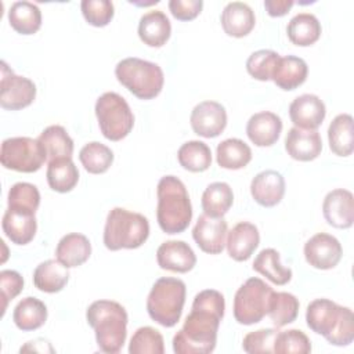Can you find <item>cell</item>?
<instances>
[{"mask_svg": "<svg viewBox=\"0 0 354 354\" xmlns=\"http://www.w3.org/2000/svg\"><path fill=\"white\" fill-rule=\"evenodd\" d=\"M224 296L214 289L201 290L192 301L191 313L173 337L176 354H209L217 343V332L224 317Z\"/></svg>", "mask_w": 354, "mask_h": 354, "instance_id": "6da1fadb", "label": "cell"}, {"mask_svg": "<svg viewBox=\"0 0 354 354\" xmlns=\"http://www.w3.org/2000/svg\"><path fill=\"white\" fill-rule=\"evenodd\" d=\"M307 326L333 346H348L354 340V314L351 308L329 299H315L306 310Z\"/></svg>", "mask_w": 354, "mask_h": 354, "instance_id": "7a4b0ae2", "label": "cell"}, {"mask_svg": "<svg viewBox=\"0 0 354 354\" xmlns=\"http://www.w3.org/2000/svg\"><path fill=\"white\" fill-rule=\"evenodd\" d=\"M156 220L166 234L185 231L192 218V206L184 183L176 176H165L156 187Z\"/></svg>", "mask_w": 354, "mask_h": 354, "instance_id": "3957f363", "label": "cell"}, {"mask_svg": "<svg viewBox=\"0 0 354 354\" xmlns=\"http://www.w3.org/2000/svg\"><path fill=\"white\" fill-rule=\"evenodd\" d=\"M86 319L94 329L95 342L101 351L119 353L127 336L126 308L113 300H95L87 311Z\"/></svg>", "mask_w": 354, "mask_h": 354, "instance_id": "277c9868", "label": "cell"}, {"mask_svg": "<svg viewBox=\"0 0 354 354\" xmlns=\"http://www.w3.org/2000/svg\"><path fill=\"white\" fill-rule=\"evenodd\" d=\"M149 236V223L141 213L124 207L109 210L104 227V245L115 252L120 249H137Z\"/></svg>", "mask_w": 354, "mask_h": 354, "instance_id": "5b68a950", "label": "cell"}, {"mask_svg": "<svg viewBox=\"0 0 354 354\" xmlns=\"http://www.w3.org/2000/svg\"><path fill=\"white\" fill-rule=\"evenodd\" d=\"M187 288L178 278L163 277L155 281L148 297V315L165 328L174 326L183 314Z\"/></svg>", "mask_w": 354, "mask_h": 354, "instance_id": "8992f818", "label": "cell"}, {"mask_svg": "<svg viewBox=\"0 0 354 354\" xmlns=\"http://www.w3.org/2000/svg\"><path fill=\"white\" fill-rule=\"evenodd\" d=\"M118 82L140 100H152L163 88L165 76L162 68L151 61L129 57L115 66Z\"/></svg>", "mask_w": 354, "mask_h": 354, "instance_id": "52a82bcc", "label": "cell"}, {"mask_svg": "<svg viewBox=\"0 0 354 354\" xmlns=\"http://www.w3.org/2000/svg\"><path fill=\"white\" fill-rule=\"evenodd\" d=\"M95 116L102 136L109 141H120L134 126V115L127 101L115 91H106L97 98Z\"/></svg>", "mask_w": 354, "mask_h": 354, "instance_id": "ba28073f", "label": "cell"}, {"mask_svg": "<svg viewBox=\"0 0 354 354\" xmlns=\"http://www.w3.org/2000/svg\"><path fill=\"white\" fill-rule=\"evenodd\" d=\"M272 288L263 279L253 277L246 279L234 297V318L241 325L260 322L268 313Z\"/></svg>", "mask_w": 354, "mask_h": 354, "instance_id": "9c48e42d", "label": "cell"}, {"mask_svg": "<svg viewBox=\"0 0 354 354\" xmlns=\"http://www.w3.org/2000/svg\"><path fill=\"white\" fill-rule=\"evenodd\" d=\"M47 160L40 141L30 137H10L1 142L0 162L8 170L35 173Z\"/></svg>", "mask_w": 354, "mask_h": 354, "instance_id": "30bf717a", "label": "cell"}, {"mask_svg": "<svg viewBox=\"0 0 354 354\" xmlns=\"http://www.w3.org/2000/svg\"><path fill=\"white\" fill-rule=\"evenodd\" d=\"M36 98V84L25 77L15 75L14 71L1 61L0 77V105L8 111H19L29 106Z\"/></svg>", "mask_w": 354, "mask_h": 354, "instance_id": "8fae6325", "label": "cell"}, {"mask_svg": "<svg viewBox=\"0 0 354 354\" xmlns=\"http://www.w3.org/2000/svg\"><path fill=\"white\" fill-rule=\"evenodd\" d=\"M342 254L343 249L339 239L326 232H318L304 243L306 261L317 270L335 268Z\"/></svg>", "mask_w": 354, "mask_h": 354, "instance_id": "7c38bea8", "label": "cell"}, {"mask_svg": "<svg viewBox=\"0 0 354 354\" xmlns=\"http://www.w3.org/2000/svg\"><path fill=\"white\" fill-rule=\"evenodd\" d=\"M189 123L195 134L205 138H214L227 126V111L217 101H202L194 106Z\"/></svg>", "mask_w": 354, "mask_h": 354, "instance_id": "4fadbf2b", "label": "cell"}, {"mask_svg": "<svg viewBox=\"0 0 354 354\" xmlns=\"http://www.w3.org/2000/svg\"><path fill=\"white\" fill-rule=\"evenodd\" d=\"M228 234L227 221L223 217L201 214L192 228V238L199 249L209 254H218L225 246Z\"/></svg>", "mask_w": 354, "mask_h": 354, "instance_id": "5bb4252c", "label": "cell"}, {"mask_svg": "<svg viewBox=\"0 0 354 354\" xmlns=\"http://www.w3.org/2000/svg\"><path fill=\"white\" fill-rule=\"evenodd\" d=\"M326 223L339 230H347L354 221V196L348 189L336 188L326 194L322 202Z\"/></svg>", "mask_w": 354, "mask_h": 354, "instance_id": "9a60e30c", "label": "cell"}, {"mask_svg": "<svg viewBox=\"0 0 354 354\" xmlns=\"http://www.w3.org/2000/svg\"><path fill=\"white\" fill-rule=\"evenodd\" d=\"M326 115L324 101L315 94H301L289 105V118L295 127L317 130Z\"/></svg>", "mask_w": 354, "mask_h": 354, "instance_id": "2e32d148", "label": "cell"}, {"mask_svg": "<svg viewBox=\"0 0 354 354\" xmlns=\"http://www.w3.org/2000/svg\"><path fill=\"white\" fill-rule=\"evenodd\" d=\"M156 261L162 270L184 274L195 267L196 256L187 242L171 239L158 248Z\"/></svg>", "mask_w": 354, "mask_h": 354, "instance_id": "e0dca14e", "label": "cell"}, {"mask_svg": "<svg viewBox=\"0 0 354 354\" xmlns=\"http://www.w3.org/2000/svg\"><path fill=\"white\" fill-rule=\"evenodd\" d=\"M250 194L260 206L272 207L278 205L285 195V178L277 170H263L253 177Z\"/></svg>", "mask_w": 354, "mask_h": 354, "instance_id": "ac0fdd59", "label": "cell"}, {"mask_svg": "<svg viewBox=\"0 0 354 354\" xmlns=\"http://www.w3.org/2000/svg\"><path fill=\"white\" fill-rule=\"evenodd\" d=\"M260 243V234L254 224L241 221L227 234L225 246L228 256L235 261H246L252 257Z\"/></svg>", "mask_w": 354, "mask_h": 354, "instance_id": "d6986e66", "label": "cell"}, {"mask_svg": "<svg viewBox=\"0 0 354 354\" xmlns=\"http://www.w3.org/2000/svg\"><path fill=\"white\" fill-rule=\"evenodd\" d=\"M285 149L292 159L310 162L321 155L322 140L317 130L292 127L285 138Z\"/></svg>", "mask_w": 354, "mask_h": 354, "instance_id": "ffe728a7", "label": "cell"}, {"mask_svg": "<svg viewBox=\"0 0 354 354\" xmlns=\"http://www.w3.org/2000/svg\"><path fill=\"white\" fill-rule=\"evenodd\" d=\"M282 131V119L270 111L252 115L246 123V134L257 147L274 145Z\"/></svg>", "mask_w": 354, "mask_h": 354, "instance_id": "44dd1931", "label": "cell"}, {"mask_svg": "<svg viewBox=\"0 0 354 354\" xmlns=\"http://www.w3.org/2000/svg\"><path fill=\"white\" fill-rule=\"evenodd\" d=\"M3 232L15 245L29 243L37 230V221L35 213L7 207L1 220Z\"/></svg>", "mask_w": 354, "mask_h": 354, "instance_id": "7402d4cb", "label": "cell"}, {"mask_svg": "<svg viewBox=\"0 0 354 354\" xmlns=\"http://www.w3.org/2000/svg\"><path fill=\"white\" fill-rule=\"evenodd\" d=\"M308 75L307 62L296 55H285L279 57L272 75L271 80L282 90L290 91L301 86Z\"/></svg>", "mask_w": 354, "mask_h": 354, "instance_id": "603a6c76", "label": "cell"}, {"mask_svg": "<svg viewBox=\"0 0 354 354\" xmlns=\"http://www.w3.org/2000/svg\"><path fill=\"white\" fill-rule=\"evenodd\" d=\"M221 26L228 36L245 37L256 25V17L253 10L242 1L228 3L220 17Z\"/></svg>", "mask_w": 354, "mask_h": 354, "instance_id": "cb8c5ba5", "label": "cell"}, {"mask_svg": "<svg viewBox=\"0 0 354 354\" xmlns=\"http://www.w3.org/2000/svg\"><path fill=\"white\" fill-rule=\"evenodd\" d=\"M171 35V25L167 15L160 10L144 14L138 22V37L149 47H162Z\"/></svg>", "mask_w": 354, "mask_h": 354, "instance_id": "d4e9b609", "label": "cell"}, {"mask_svg": "<svg viewBox=\"0 0 354 354\" xmlns=\"http://www.w3.org/2000/svg\"><path fill=\"white\" fill-rule=\"evenodd\" d=\"M91 254V243L88 238L79 232H71L64 235L57 248L55 257L68 268L79 267L88 260Z\"/></svg>", "mask_w": 354, "mask_h": 354, "instance_id": "484cf974", "label": "cell"}, {"mask_svg": "<svg viewBox=\"0 0 354 354\" xmlns=\"http://www.w3.org/2000/svg\"><path fill=\"white\" fill-rule=\"evenodd\" d=\"M69 281L68 267L58 260H46L33 271V285L44 293L61 292Z\"/></svg>", "mask_w": 354, "mask_h": 354, "instance_id": "4316f807", "label": "cell"}, {"mask_svg": "<svg viewBox=\"0 0 354 354\" xmlns=\"http://www.w3.org/2000/svg\"><path fill=\"white\" fill-rule=\"evenodd\" d=\"M12 321L24 332L36 330L47 321V307L37 297H24L12 311Z\"/></svg>", "mask_w": 354, "mask_h": 354, "instance_id": "83f0119b", "label": "cell"}, {"mask_svg": "<svg viewBox=\"0 0 354 354\" xmlns=\"http://www.w3.org/2000/svg\"><path fill=\"white\" fill-rule=\"evenodd\" d=\"M328 141L330 151L337 156H350L354 151L353 116L348 113L337 115L328 127Z\"/></svg>", "mask_w": 354, "mask_h": 354, "instance_id": "f1b7e54d", "label": "cell"}, {"mask_svg": "<svg viewBox=\"0 0 354 354\" xmlns=\"http://www.w3.org/2000/svg\"><path fill=\"white\" fill-rule=\"evenodd\" d=\"M321 24L314 14L300 12L295 15L288 26L286 33L289 40L299 47H308L321 37Z\"/></svg>", "mask_w": 354, "mask_h": 354, "instance_id": "f546056e", "label": "cell"}, {"mask_svg": "<svg viewBox=\"0 0 354 354\" xmlns=\"http://www.w3.org/2000/svg\"><path fill=\"white\" fill-rule=\"evenodd\" d=\"M48 187L59 194L72 191L79 181V170L72 158H61L48 162L46 171Z\"/></svg>", "mask_w": 354, "mask_h": 354, "instance_id": "4dcf8cb0", "label": "cell"}, {"mask_svg": "<svg viewBox=\"0 0 354 354\" xmlns=\"http://www.w3.org/2000/svg\"><path fill=\"white\" fill-rule=\"evenodd\" d=\"M216 160L223 169L239 170L252 160V149L239 138H227L217 145Z\"/></svg>", "mask_w": 354, "mask_h": 354, "instance_id": "1f68e13d", "label": "cell"}, {"mask_svg": "<svg viewBox=\"0 0 354 354\" xmlns=\"http://www.w3.org/2000/svg\"><path fill=\"white\" fill-rule=\"evenodd\" d=\"M203 213L210 217H224L234 203L232 188L224 181L209 184L202 194Z\"/></svg>", "mask_w": 354, "mask_h": 354, "instance_id": "d6a6232c", "label": "cell"}, {"mask_svg": "<svg viewBox=\"0 0 354 354\" xmlns=\"http://www.w3.org/2000/svg\"><path fill=\"white\" fill-rule=\"evenodd\" d=\"M11 28L21 35H33L41 26V11L30 1H15L8 10Z\"/></svg>", "mask_w": 354, "mask_h": 354, "instance_id": "836d02e7", "label": "cell"}, {"mask_svg": "<svg viewBox=\"0 0 354 354\" xmlns=\"http://www.w3.org/2000/svg\"><path fill=\"white\" fill-rule=\"evenodd\" d=\"M252 267L275 285H286L292 279V270L282 266L281 254L272 248L263 249L256 256Z\"/></svg>", "mask_w": 354, "mask_h": 354, "instance_id": "e575fe53", "label": "cell"}, {"mask_svg": "<svg viewBox=\"0 0 354 354\" xmlns=\"http://www.w3.org/2000/svg\"><path fill=\"white\" fill-rule=\"evenodd\" d=\"M37 140L43 145L48 162L61 158H72L73 140L69 137V134L62 126L51 124L46 127L40 133Z\"/></svg>", "mask_w": 354, "mask_h": 354, "instance_id": "d590c367", "label": "cell"}, {"mask_svg": "<svg viewBox=\"0 0 354 354\" xmlns=\"http://www.w3.org/2000/svg\"><path fill=\"white\" fill-rule=\"evenodd\" d=\"M180 166L192 173H202L212 165V151L209 145L199 140L184 142L177 151Z\"/></svg>", "mask_w": 354, "mask_h": 354, "instance_id": "8d00e7d4", "label": "cell"}, {"mask_svg": "<svg viewBox=\"0 0 354 354\" xmlns=\"http://www.w3.org/2000/svg\"><path fill=\"white\" fill-rule=\"evenodd\" d=\"M299 300L289 292H272L267 315L277 328L292 324L299 314Z\"/></svg>", "mask_w": 354, "mask_h": 354, "instance_id": "74e56055", "label": "cell"}, {"mask_svg": "<svg viewBox=\"0 0 354 354\" xmlns=\"http://www.w3.org/2000/svg\"><path fill=\"white\" fill-rule=\"evenodd\" d=\"M79 159L88 173L102 174L113 163V152L105 144L91 141L80 149Z\"/></svg>", "mask_w": 354, "mask_h": 354, "instance_id": "f35d334b", "label": "cell"}, {"mask_svg": "<svg viewBox=\"0 0 354 354\" xmlns=\"http://www.w3.org/2000/svg\"><path fill=\"white\" fill-rule=\"evenodd\" d=\"M130 354H163L165 342L162 333L152 326L138 328L129 344Z\"/></svg>", "mask_w": 354, "mask_h": 354, "instance_id": "ab89813d", "label": "cell"}, {"mask_svg": "<svg viewBox=\"0 0 354 354\" xmlns=\"http://www.w3.org/2000/svg\"><path fill=\"white\" fill-rule=\"evenodd\" d=\"M7 202L8 207L36 213L40 205V192L30 183H15L8 191Z\"/></svg>", "mask_w": 354, "mask_h": 354, "instance_id": "60d3db41", "label": "cell"}, {"mask_svg": "<svg viewBox=\"0 0 354 354\" xmlns=\"http://www.w3.org/2000/svg\"><path fill=\"white\" fill-rule=\"evenodd\" d=\"M311 342L303 330L289 329L279 330L274 342V353L277 354H308Z\"/></svg>", "mask_w": 354, "mask_h": 354, "instance_id": "b9f144b4", "label": "cell"}, {"mask_svg": "<svg viewBox=\"0 0 354 354\" xmlns=\"http://www.w3.org/2000/svg\"><path fill=\"white\" fill-rule=\"evenodd\" d=\"M281 55L272 50H257L246 59L248 73L260 82L271 80L274 66Z\"/></svg>", "mask_w": 354, "mask_h": 354, "instance_id": "7bdbcfd3", "label": "cell"}, {"mask_svg": "<svg viewBox=\"0 0 354 354\" xmlns=\"http://www.w3.org/2000/svg\"><path fill=\"white\" fill-rule=\"evenodd\" d=\"M80 8L84 19L95 28L106 26L115 14L113 3L109 0H83Z\"/></svg>", "mask_w": 354, "mask_h": 354, "instance_id": "ee69618b", "label": "cell"}, {"mask_svg": "<svg viewBox=\"0 0 354 354\" xmlns=\"http://www.w3.org/2000/svg\"><path fill=\"white\" fill-rule=\"evenodd\" d=\"M278 328H263L254 332H249L242 340L243 351L249 354L274 353V342L278 335Z\"/></svg>", "mask_w": 354, "mask_h": 354, "instance_id": "f6af8a7d", "label": "cell"}, {"mask_svg": "<svg viewBox=\"0 0 354 354\" xmlns=\"http://www.w3.org/2000/svg\"><path fill=\"white\" fill-rule=\"evenodd\" d=\"M0 288L3 299V315L10 300L15 299L24 289V278L18 271L3 270L0 271Z\"/></svg>", "mask_w": 354, "mask_h": 354, "instance_id": "bcb514c9", "label": "cell"}, {"mask_svg": "<svg viewBox=\"0 0 354 354\" xmlns=\"http://www.w3.org/2000/svg\"><path fill=\"white\" fill-rule=\"evenodd\" d=\"M203 8L202 0H170L169 10L178 21H191L196 18Z\"/></svg>", "mask_w": 354, "mask_h": 354, "instance_id": "7dc6e473", "label": "cell"}, {"mask_svg": "<svg viewBox=\"0 0 354 354\" xmlns=\"http://www.w3.org/2000/svg\"><path fill=\"white\" fill-rule=\"evenodd\" d=\"M295 6L293 0H264V8L270 17H283Z\"/></svg>", "mask_w": 354, "mask_h": 354, "instance_id": "c3c4849f", "label": "cell"}]
</instances>
